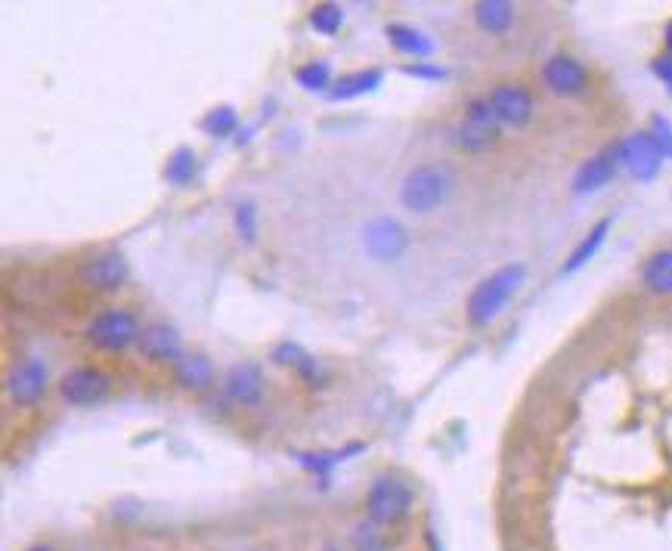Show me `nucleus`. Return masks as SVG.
Wrapping results in <instances>:
<instances>
[{"label": "nucleus", "instance_id": "23", "mask_svg": "<svg viewBox=\"0 0 672 551\" xmlns=\"http://www.w3.org/2000/svg\"><path fill=\"white\" fill-rule=\"evenodd\" d=\"M199 174V155L196 149L189 146H177L171 155H168V165H165V180L174 183V186H189Z\"/></svg>", "mask_w": 672, "mask_h": 551}, {"label": "nucleus", "instance_id": "13", "mask_svg": "<svg viewBox=\"0 0 672 551\" xmlns=\"http://www.w3.org/2000/svg\"><path fill=\"white\" fill-rule=\"evenodd\" d=\"M487 100L505 127H524L533 118V96L521 84H499Z\"/></svg>", "mask_w": 672, "mask_h": 551}, {"label": "nucleus", "instance_id": "15", "mask_svg": "<svg viewBox=\"0 0 672 551\" xmlns=\"http://www.w3.org/2000/svg\"><path fill=\"white\" fill-rule=\"evenodd\" d=\"M223 391L239 406H254L264 394V372L258 363H236L227 378H223Z\"/></svg>", "mask_w": 672, "mask_h": 551}, {"label": "nucleus", "instance_id": "20", "mask_svg": "<svg viewBox=\"0 0 672 551\" xmlns=\"http://www.w3.org/2000/svg\"><path fill=\"white\" fill-rule=\"evenodd\" d=\"M642 282L654 295H672V248L648 257L642 267Z\"/></svg>", "mask_w": 672, "mask_h": 551}, {"label": "nucleus", "instance_id": "34", "mask_svg": "<svg viewBox=\"0 0 672 551\" xmlns=\"http://www.w3.org/2000/svg\"><path fill=\"white\" fill-rule=\"evenodd\" d=\"M25 551H56V548H50V545H31V548H25Z\"/></svg>", "mask_w": 672, "mask_h": 551}, {"label": "nucleus", "instance_id": "24", "mask_svg": "<svg viewBox=\"0 0 672 551\" xmlns=\"http://www.w3.org/2000/svg\"><path fill=\"white\" fill-rule=\"evenodd\" d=\"M202 131L208 137H217V140L236 134L239 131V115H236V109L233 106H217V109H211L202 118Z\"/></svg>", "mask_w": 672, "mask_h": 551}, {"label": "nucleus", "instance_id": "6", "mask_svg": "<svg viewBox=\"0 0 672 551\" xmlns=\"http://www.w3.org/2000/svg\"><path fill=\"white\" fill-rule=\"evenodd\" d=\"M109 391H112V378L100 366H75L59 381V397L69 406L103 403L109 397Z\"/></svg>", "mask_w": 672, "mask_h": 551}, {"label": "nucleus", "instance_id": "25", "mask_svg": "<svg viewBox=\"0 0 672 551\" xmlns=\"http://www.w3.org/2000/svg\"><path fill=\"white\" fill-rule=\"evenodd\" d=\"M350 545H354V551H391L388 530L372 524V521H363L354 530V536H350Z\"/></svg>", "mask_w": 672, "mask_h": 551}, {"label": "nucleus", "instance_id": "10", "mask_svg": "<svg viewBox=\"0 0 672 551\" xmlns=\"http://www.w3.org/2000/svg\"><path fill=\"white\" fill-rule=\"evenodd\" d=\"M620 165L629 171L632 180L648 183L660 174L663 152H660V146L654 143L651 134H632L629 140L620 143Z\"/></svg>", "mask_w": 672, "mask_h": 551}, {"label": "nucleus", "instance_id": "4", "mask_svg": "<svg viewBox=\"0 0 672 551\" xmlns=\"http://www.w3.org/2000/svg\"><path fill=\"white\" fill-rule=\"evenodd\" d=\"M412 502H415V496L400 477L381 474L372 480L369 493H366V521H372L384 530L397 527L412 511Z\"/></svg>", "mask_w": 672, "mask_h": 551}, {"label": "nucleus", "instance_id": "31", "mask_svg": "<svg viewBox=\"0 0 672 551\" xmlns=\"http://www.w3.org/2000/svg\"><path fill=\"white\" fill-rule=\"evenodd\" d=\"M406 75H409V78H425V81H440V78H446L443 69L428 66V62H415V66H406Z\"/></svg>", "mask_w": 672, "mask_h": 551}, {"label": "nucleus", "instance_id": "5", "mask_svg": "<svg viewBox=\"0 0 672 551\" xmlns=\"http://www.w3.org/2000/svg\"><path fill=\"white\" fill-rule=\"evenodd\" d=\"M127 276H131V270H127L121 251H96L78 267V282L96 295H115L124 288Z\"/></svg>", "mask_w": 672, "mask_h": 551}, {"label": "nucleus", "instance_id": "3", "mask_svg": "<svg viewBox=\"0 0 672 551\" xmlns=\"http://www.w3.org/2000/svg\"><path fill=\"white\" fill-rule=\"evenodd\" d=\"M140 319L124 310V307H109V310H100L84 329V338L103 353H124L137 347L140 341Z\"/></svg>", "mask_w": 672, "mask_h": 551}, {"label": "nucleus", "instance_id": "11", "mask_svg": "<svg viewBox=\"0 0 672 551\" xmlns=\"http://www.w3.org/2000/svg\"><path fill=\"white\" fill-rule=\"evenodd\" d=\"M140 356H146L149 363H180L183 360V344H180V332L168 322H149V326L140 332L137 341Z\"/></svg>", "mask_w": 672, "mask_h": 551}, {"label": "nucleus", "instance_id": "28", "mask_svg": "<svg viewBox=\"0 0 672 551\" xmlns=\"http://www.w3.org/2000/svg\"><path fill=\"white\" fill-rule=\"evenodd\" d=\"M236 233L245 245H251L258 239V208L251 202H239L236 205Z\"/></svg>", "mask_w": 672, "mask_h": 551}, {"label": "nucleus", "instance_id": "19", "mask_svg": "<svg viewBox=\"0 0 672 551\" xmlns=\"http://www.w3.org/2000/svg\"><path fill=\"white\" fill-rule=\"evenodd\" d=\"M474 22L487 35H502L515 22V4H508V0H480L474 7Z\"/></svg>", "mask_w": 672, "mask_h": 551}, {"label": "nucleus", "instance_id": "30", "mask_svg": "<svg viewBox=\"0 0 672 551\" xmlns=\"http://www.w3.org/2000/svg\"><path fill=\"white\" fill-rule=\"evenodd\" d=\"M651 137H654V143L660 146V152H663V158H672V124L666 121V118H654V131H651Z\"/></svg>", "mask_w": 672, "mask_h": 551}, {"label": "nucleus", "instance_id": "29", "mask_svg": "<svg viewBox=\"0 0 672 551\" xmlns=\"http://www.w3.org/2000/svg\"><path fill=\"white\" fill-rule=\"evenodd\" d=\"M360 446H350V449H344V452H307V456H301V462H304V468H310V471H316V474H323V477H329V471L341 462V459H347V452H357Z\"/></svg>", "mask_w": 672, "mask_h": 551}, {"label": "nucleus", "instance_id": "18", "mask_svg": "<svg viewBox=\"0 0 672 551\" xmlns=\"http://www.w3.org/2000/svg\"><path fill=\"white\" fill-rule=\"evenodd\" d=\"M174 375L186 391H205V387H211V381H214V366L205 353H186L174 366Z\"/></svg>", "mask_w": 672, "mask_h": 551}, {"label": "nucleus", "instance_id": "8", "mask_svg": "<svg viewBox=\"0 0 672 551\" xmlns=\"http://www.w3.org/2000/svg\"><path fill=\"white\" fill-rule=\"evenodd\" d=\"M50 369L38 356H28V360L16 363L7 375V397L16 406H35L47 394Z\"/></svg>", "mask_w": 672, "mask_h": 551}, {"label": "nucleus", "instance_id": "33", "mask_svg": "<svg viewBox=\"0 0 672 551\" xmlns=\"http://www.w3.org/2000/svg\"><path fill=\"white\" fill-rule=\"evenodd\" d=\"M666 44H669V56H672V22L666 25Z\"/></svg>", "mask_w": 672, "mask_h": 551}, {"label": "nucleus", "instance_id": "1", "mask_svg": "<svg viewBox=\"0 0 672 551\" xmlns=\"http://www.w3.org/2000/svg\"><path fill=\"white\" fill-rule=\"evenodd\" d=\"M524 279H527V267L524 264H508V267L490 273L484 282L471 291V298H468L465 313H468L471 326H477V329L490 326V322L508 307V301L518 295V288L524 285Z\"/></svg>", "mask_w": 672, "mask_h": 551}, {"label": "nucleus", "instance_id": "7", "mask_svg": "<svg viewBox=\"0 0 672 551\" xmlns=\"http://www.w3.org/2000/svg\"><path fill=\"white\" fill-rule=\"evenodd\" d=\"M363 245H366V254L372 257V261L391 264V261H397V257H403V251L409 248V236L394 217H375V220L366 223Z\"/></svg>", "mask_w": 672, "mask_h": 551}, {"label": "nucleus", "instance_id": "12", "mask_svg": "<svg viewBox=\"0 0 672 551\" xmlns=\"http://www.w3.org/2000/svg\"><path fill=\"white\" fill-rule=\"evenodd\" d=\"M542 81L558 96H576L586 90L589 72L583 69L580 59H573L567 53H555L552 59H546V66H542Z\"/></svg>", "mask_w": 672, "mask_h": 551}, {"label": "nucleus", "instance_id": "9", "mask_svg": "<svg viewBox=\"0 0 672 551\" xmlns=\"http://www.w3.org/2000/svg\"><path fill=\"white\" fill-rule=\"evenodd\" d=\"M499 127L502 121L496 118L490 100H474L465 109V118L459 124V146L468 152H480L499 140Z\"/></svg>", "mask_w": 672, "mask_h": 551}, {"label": "nucleus", "instance_id": "16", "mask_svg": "<svg viewBox=\"0 0 672 551\" xmlns=\"http://www.w3.org/2000/svg\"><path fill=\"white\" fill-rule=\"evenodd\" d=\"M273 363L288 366L298 378H304L307 384H323V378H326V372H323V366H319L316 356L307 353L301 344H292V341H282L273 350Z\"/></svg>", "mask_w": 672, "mask_h": 551}, {"label": "nucleus", "instance_id": "26", "mask_svg": "<svg viewBox=\"0 0 672 551\" xmlns=\"http://www.w3.org/2000/svg\"><path fill=\"white\" fill-rule=\"evenodd\" d=\"M295 81L304 87V90H329V87H335V81H332V66L326 59H313V62H307V66H301L298 72H295Z\"/></svg>", "mask_w": 672, "mask_h": 551}, {"label": "nucleus", "instance_id": "21", "mask_svg": "<svg viewBox=\"0 0 672 551\" xmlns=\"http://www.w3.org/2000/svg\"><path fill=\"white\" fill-rule=\"evenodd\" d=\"M381 81H384V72H381V69L350 72V75H341V78L335 81V87L329 90V96H332V100H354V96L372 93Z\"/></svg>", "mask_w": 672, "mask_h": 551}, {"label": "nucleus", "instance_id": "32", "mask_svg": "<svg viewBox=\"0 0 672 551\" xmlns=\"http://www.w3.org/2000/svg\"><path fill=\"white\" fill-rule=\"evenodd\" d=\"M654 72H657V78L672 90V56H660V59L654 62Z\"/></svg>", "mask_w": 672, "mask_h": 551}, {"label": "nucleus", "instance_id": "27", "mask_svg": "<svg viewBox=\"0 0 672 551\" xmlns=\"http://www.w3.org/2000/svg\"><path fill=\"white\" fill-rule=\"evenodd\" d=\"M310 25L319 31V35L335 38L338 31H341V25H344V10L338 4H319L310 13Z\"/></svg>", "mask_w": 672, "mask_h": 551}, {"label": "nucleus", "instance_id": "2", "mask_svg": "<svg viewBox=\"0 0 672 551\" xmlns=\"http://www.w3.org/2000/svg\"><path fill=\"white\" fill-rule=\"evenodd\" d=\"M453 192V171L446 165H419L412 168L400 186V205L409 214H434Z\"/></svg>", "mask_w": 672, "mask_h": 551}, {"label": "nucleus", "instance_id": "17", "mask_svg": "<svg viewBox=\"0 0 672 551\" xmlns=\"http://www.w3.org/2000/svg\"><path fill=\"white\" fill-rule=\"evenodd\" d=\"M384 35H388V41L397 53L412 56L415 62H428V56L434 53V44H431V38L425 35V31L412 28L406 22H391L388 28H384Z\"/></svg>", "mask_w": 672, "mask_h": 551}, {"label": "nucleus", "instance_id": "14", "mask_svg": "<svg viewBox=\"0 0 672 551\" xmlns=\"http://www.w3.org/2000/svg\"><path fill=\"white\" fill-rule=\"evenodd\" d=\"M617 171H620V143L611 146V149H604V152H598L595 158L586 161L580 171H576L573 192H576V196H589V192H595V189L611 183L617 177Z\"/></svg>", "mask_w": 672, "mask_h": 551}, {"label": "nucleus", "instance_id": "22", "mask_svg": "<svg viewBox=\"0 0 672 551\" xmlns=\"http://www.w3.org/2000/svg\"><path fill=\"white\" fill-rule=\"evenodd\" d=\"M607 230H611V220H607V217H604V220H598V223L592 226V230H589V236H586V239H583L580 245H576V248L570 251V257H567V261H564L561 273H576V270H580V267H586V264L592 261V257H595V251H598V248L604 245V239H607Z\"/></svg>", "mask_w": 672, "mask_h": 551}]
</instances>
